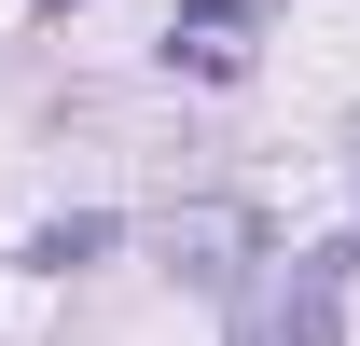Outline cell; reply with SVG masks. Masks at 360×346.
Listing matches in <instances>:
<instances>
[{"instance_id": "3957f363", "label": "cell", "mask_w": 360, "mask_h": 346, "mask_svg": "<svg viewBox=\"0 0 360 346\" xmlns=\"http://www.w3.org/2000/svg\"><path fill=\"white\" fill-rule=\"evenodd\" d=\"M236 28H250V0H180V56L194 70H236Z\"/></svg>"}, {"instance_id": "7a4b0ae2", "label": "cell", "mask_w": 360, "mask_h": 346, "mask_svg": "<svg viewBox=\"0 0 360 346\" xmlns=\"http://www.w3.org/2000/svg\"><path fill=\"white\" fill-rule=\"evenodd\" d=\"M167 250H180V277H194V291H236V263L264 250V236H250V208H180Z\"/></svg>"}, {"instance_id": "6da1fadb", "label": "cell", "mask_w": 360, "mask_h": 346, "mask_svg": "<svg viewBox=\"0 0 360 346\" xmlns=\"http://www.w3.org/2000/svg\"><path fill=\"white\" fill-rule=\"evenodd\" d=\"M347 277L360 250L333 236V250H291V291H277V346H347Z\"/></svg>"}, {"instance_id": "277c9868", "label": "cell", "mask_w": 360, "mask_h": 346, "mask_svg": "<svg viewBox=\"0 0 360 346\" xmlns=\"http://www.w3.org/2000/svg\"><path fill=\"white\" fill-rule=\"evenodd\" d=\"M111 236H125L111 208H70V222H42V236H28V263H56V277H70V263H97Z\"/></svg>"}, {"instance_id": "5b68a950", "label": "cell", "mask_w": 360, "mask_h": 346, "mask_svg": "<svg viewBox=\"0 0 360 346\" xmlns=\"http://www.w3.org/2000/svg\"><path fill=\"white\" fill-rule=\"evenodd\" d=\"M236 346H250V333H236Z\"/></svg>"}]
</instances>
